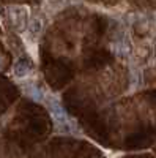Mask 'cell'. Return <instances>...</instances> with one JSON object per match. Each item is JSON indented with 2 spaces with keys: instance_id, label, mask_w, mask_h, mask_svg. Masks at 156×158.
Segmentation results:
<instances>
[{
  "instance_id": "cell-1",
  "label": "cell",
  "mask_w": 156,
  "mask_h": 158,
  "mask_svg": "<svg viewBox=\"0 0 156 158\" xmlns=\"http://www.w3.org/2000/svg\"><path fill=\"white\" fill-rule=\"evenodd\" d=\"M8 16L16 30L22 32L27 29V24H29V8L27 6H10Z\"/></svg>"
},
{
  "instance_id": "cell-2",
  "label": "cell",
  "mask_w": 156,
  "mask_h": 158,
  "mask_svg": "<svg viewBox=\"0 0 156 158\" xmlns=\"http://www.w3.org/2000/svg\"><path fill=\"white\" fill-rule=\"evenodd\" d=\"M47 104H49V109H50V115L52 118L58 123V125H65V127H70L71 125V118L68 117L66 111L63 109V106L57 101V100H52L49 98L47 100Z\"/></svg>"
},
{
  "instance_id": "cell-3",
  "label": "cell",
  "mask_w": 156,
  "mask_h": 158,
  "mask_svg": "<svg viewBox=\"0 0 156 158\" xmlns=\"http://www.w3.org/2000/svg\"><path fill=\"white\" fill-rule=\"evenodd\" d=\"M27 29H29V35L32 36V40L36 41V38L40 36L41 32H43V21L40 18H33L32 21H29Z\"/></svg>"
},
{
  "instance_id": "cell-4",
  "label": "cell",
  "mask_w": 156,
  "mask_h": 158,
  "mask_svg": "<svg viewBox=\"0 0 156 158\" xmlns=\"http://www.w3.org/2000/svg\"><path fill=\"white\" fill-rule=\"evenodd\" d=\"M32 73V68H30V65L27 62H24V60H19L14 63V67H13V74H14L16 77H27L29 74Z\"/></svg>"
},
{
  "instance_id": "cell-5",
  "label": "cell",
  "mask_w": 156,
  "mask_h": 158,
  "mask_svg": "<svg viewBox=\"0 0 156 158\" xmlns=\"http://www.w3.org/2000/svg\"><path fill=\"white\" fill-rule=\"evenodd\" d=\"M112 51L115 52V56L123 57V56H128L129 48H128V44H126L125 40H118V41H115V44H114V49H112Z\"/></svg>"
},
{
  "instance_id": "cell-6",
  "label": "cell",
  "mask_w": 156,
  "mask_h": 158,
  "mask_svg": "<svg viewBox=\"0 0 156 158\" xmlns=\"http://www.w3.org/2000/svg\"><path fill=\"white\" fill-rule=\"evenodd\" d=\"M25 94H27V97H30L32 100L35 101H43V92L38 89L36 85H29V87H25Z\"/></svg>"
},
{
  "instance_id": "cell-7",
  "label": "cell",
  "mask_w": 156,
  "mask_h": 158,
  "mask_svg": "<svg viewBox=\"0 0 156 158\" xmlns=\"http://www.w3.org/2000/svg\"><path fill=\"white\" fill-rule=\"evenodd\" d=\"M140 84H142L140 70H137L136 67H131V90H136Z\"/></svg>"
},
{
  "instance_id": "cell-8",
  "label": "cell",
  "mask_w": 156,
  "mask_h": 158,
  "mask_svg": "<svg viewBox=\"0 0 156 158\" xmlns=\"http://www.w3.org/2000/svg\"><path fill=\"white\" fill-rule=\"evenodd\" d=\"M3 67H5V57H3V56H0V71L3 70Z\"/></svg>"
},
{
  "instance_id": "cell-9",
  "label": "cell",
  "mask_w": 156,
  "mask_h": 158,
  "mask_svg": "<svg viewBox=\"0 0 156 158\" xmlns=\"http://www.w3.org/2000/svg\"><path fill=\"white\" fill-rule=\"evenodd\" d=\"M154 51H156V48H154Z\"/></svg>"
}]
</instances>
